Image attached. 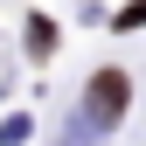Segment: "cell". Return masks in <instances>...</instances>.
I'll return each instance as SVG.
<instances>
[{"label":"cell","mask_w":146,"mask_h":146,"mask_svg":"<svg viewBox=\"0 0 146 146\" xmlns=\"http://www.w3.org/2000/svg\"><path fill=\"white\" fill-rule=\"evenodd\" d=\"M118 28H146V0H132V7H118Z\"/></svg>","instance_id":"obj_3"},{"label":"cell","mask_w":146,"mask_h":146,"mask_svg":"<svg viewBox=\"0 0 146 146\" xmlns=\"http://www.w3.org/2000/svg\"><path fill=\"white\" fill-rule=\"evenodd\" d=\"M125 98H132V84H125L118 70H98V77H90V90H84V125H90V132H104V125H118Z\"/></svg>","instance_id":"obj_1"},{"label":"cell","mask_w":146,"mask_h":146,"mask_svg":"<svg viewBox=\"0 0 146 146\" xmlns=\"http://www.w3.org/2000/svg\"><path fill=\"white\" fill-rule=\"evenodd\" d=\"M28 49H35V56H49V49H56V28H49V21H28Z\"/></svg>","instance_id":"obj_2"}]
</instances>
